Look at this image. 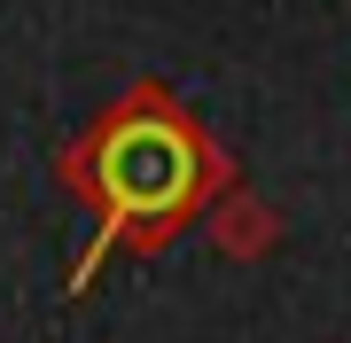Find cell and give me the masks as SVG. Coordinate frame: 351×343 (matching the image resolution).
Wrapping results in <instances>:
<instances>
[{"label": "cell", "mask_w": 351, "mask_h": 343, "mask_svg": "<svg viewBox=\"0 0 351 343\" xmlns=\"http://www.w3.org/2000/svg\"><path fill=\"white\" fill-rule=\"evenodd\" d=\"M55 179L94 218L86 250L71 266V296H86L94 273L117 250L125 257H156L195 218H211L234 195V156L211 140V125L180 94H164L156 78H141V86H125L110 110H94L71 133V149L55 156Z\"/></svg>", "instance_id": "6da1fadb"}, {"label": "cell", "mask_w": 351, "mask_h": 343, "mask_svg": "<svg viewBox=\"0 0 351 343\" xmlns=\"http://www.w3.org/2000/svg\"><path fill=\"white\" fill-rule=\"evenodd\" d=\"M203 227H211V242H219L226 257H265V250L281 242V211L265 203V195H242V188H234Z\"/></svg>", "instance_id": "7a4b0ae2"}]
</instances>
